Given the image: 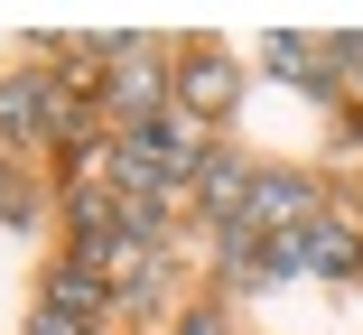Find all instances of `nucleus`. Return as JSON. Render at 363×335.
Returning a JSON list of instances; mask_svg holds the SVG:
<instances>
[{
	"instance_id": "obj_1",
	"label": "nucleus",
	"mask_w": 363,
	"mask_h": 335,
	"mask_svg": "<svg viewBox=\"0 0 363 335\" xmlns=\"http://www.w3.org/2000/svg\"><path fill=\"white\" fill-rule=\"evenodd\" d=\"M0 130L28 140V149H47V140H75L84 112H75V93H65L56 75H10L0 84Z\"/></svg>"
},
{
	"instance_id": "obj_2",
	"label": "nucleus",
	"mask_w": 363,
	"mask_h": 335,
	"mask_svg": "<svg viewBox=\"0 0 363 335\" xmlns=\"http://www.w3.org/2000/svg\"><path fill=\"white\" fill-rule=\"evenodd\" d=\"M103 103L121 112V130H140V121H159V112H177V75L140 47V38H121V56H112V84H103Z\"/></svg>"
},
{
	"instance_id": "obj_3",
	"label": "nucleus",
	"mask_w": 363,
	"mask_h": 335,
	"mask_svg": "<svg viewBox=\"0 0 363 335\" xmlns=\"http://www.w3.org/2000/svg\"><path fill=\"white\" fill-rule=\"evenodd\" d=\"M47 307H56V317H75V326L94 335L103 317H121V289H112L103 271H84V261H56V271H47Z\"/></svg>"
},
{
	"instance_id": "obj_4",
	"label": "nucleus",
	"mask_w": 363,
	"mask_h": 335,
	"mask_svg": "<svg viewBox=\"0 0 363 335\" xmlns=\"http://www.w3.org/2000/svg\"><path fill=\"white\" fill-rule=\"evenodd\" d=\"M177 112H196V121H224L233 112V65L214 56V47L177 65Z\"/></svg>"
},
{
	"instance_id": "obj_5",
	"label": "nucleus",
	"mask_w": 363,
	"mask_h": 335,
	"mask_svg": "<svg viewBox=\"0 0 363 335\" xmlns=\"http://www.w3.org/2000/svg\"><path fill=\"white\" fill-rule=\"evenodd\" d=\"M270 75H289L298 93H335L345 65H335V47H317V38H270Z\"/></svg>"
},
{
	"instance_id": "obj_6",
	"label": "nucleus",
	"mask_w": 363,
	"mask_h": 335,
	"mask_svg": "<svg viewBox=\"0 0 363 335\" xmlns=\"http://www.w3.org/2000/svg\"><path fill=\"white\" fill-rule=\"evenodd\" d=\"M28 335H84V326H75V317H56V307L38 298V317H28Z\"/></svg>"
},
{
	"instance_id": "obj_7",
	"label": "nucleus",
	"mask_w": 363,
	"mask_h": 335,
	"mask_svg": "<svg viewBox=\"0 0 363 335\" xmlns=\"http://www.w3.org/2000/svg\"><path fill=\"white\" fill-rule=\"evenodd\" d=\"M335 65H345V75H363V28H345V38H335Z\"/></svg>"
},
{
	"instance_id": "obj_8",
	"label": "nucleus",
	"mask_w": 363,
	"mask_h": 335,
	"mask_svg": "<svg viewBox=\"0 0 363 335\" xmlns=\"http://www.w3.org/2000/svg\"><path fill=\"white\" fill-rule=\"evenodd\" d=\"M177 335H224V307H196V317H186Z\"/></svg>"
}]
</instances>
